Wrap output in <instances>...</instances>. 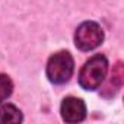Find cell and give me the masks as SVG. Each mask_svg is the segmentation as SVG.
Wrapping results in <instances>:
<instances>
[{
	"mask_svg": "<svg viewBox=\"0 0 124 124\" xmlns=\"http://www.w3.org/2000/svg\"><path fill=\"white\" fill-rule=\"evenodd\" d=\"M23 120L22 117V112L12 104H8V105H3L0 108V123H21Z\"/></svg>",
	"mask_w": 124,
	"mask_h": 124,
	"instance_id": "obj_5",
	"label": "cell"
},
{
	"mask_svg": "<svg viewBox=\"0 0 124 124\" xmlns=\"http://www.w3.org/2000/svg\"><path fill=\"white\" fill-rule=\"evenodd\" d=\"M75 70V61L69 51H58L48 58L47 78L51 83L63 85L69 82Z\"/></svg>",
	"mask_w": 124,
	"mask_h": 124,
	"instance_id": "obj_2",
	"label": "cell"
},
{
	"mask_svg": "<svg viewBox=\"0 0 124 124\" xmlns=\"http://www.w3.org/2000/svg\"><path fill=\"white\" fill-rule=\"evenodd\" d=\"M60 112L61 118L66 123H79L83 121L86 117V105L80 98L67 96L61 102Z\"/></svg>",
	"mask_w": 124,
	"mask_h": 124,
	"instance_id": "obj_4",
	"label": "cell"
},
{
	"mask_svg": "<svg viewBox=\"0 0 124 124\" xmlns=\"http://www.w3.org/2000/svg\"><path fill=\"white\" fill-rule=\"evenodd\" d=\"M102 41H104V31L96 22L92 21L80 23L75 32V44L82 51L95 50L102 44Z\"/></svg>",
	"mask_w": 124,
	"mask_h": 124,
	"instance_id": "obj_3",
	"label": "cell"
},
{
	"mask_svg": "<svg viewBox=\"0 0 124 124\" xmlns=\"http://www.w3.org/2000/svg\"><path fill=\"white\" fill-rule=\"evenodd\" d=\"M13 91V83L8 75H0V104L6 101Z\"/></svg>",
	"mask_w": 124,
	"mask_h": 124,
	"instance_id": "obj_6",
	"label": "cell"
},
{
	"mask_svg": "<svg viewBox=\"0 0 124 124\" xmlns=\"http://www.w3.org/2000/svg\"><path fill=\"white\" fill-rule=\"evenodd\" d=\"M108 72V60L102 54H95L91 57L79 73V85L85 91H95L98 89L104 79L107 78Z\"/></svg>",
	"mask_w": 124,
	"mask_h": 124,
	"instance_id": "obj_1",
	"label": "cell"
}]
</instances>
